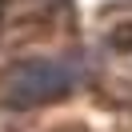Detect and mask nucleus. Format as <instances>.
<instances>
[{
	"label": "nucleus",
	"mask_w": 132,
	"mask_h": 132,
	"mask_svg": "<svg viewBox=\"0 0 132 132\" xmlns=\"http://www.w3.org/2000/svg\"><path fill=\"white\" fill-rule=\"evenodd\" d=\"M68 84H72V76H68L60 64H28V68H20V72L8 80L4 100H8V104H36V100L60 96Z\"/></svg>",
	"instance_id": "1"
}]
</instances>
